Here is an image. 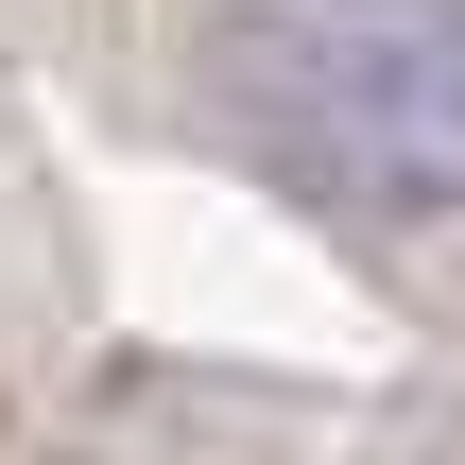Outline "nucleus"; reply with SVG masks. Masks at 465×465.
I'll use <instances>...</instances> for the list:
<instances>
[{"label":"nucleus","instance_id":"f257e3e1","mask_svg":"<svg viewBox=\"0 0 465 465\" xmlns=\"http://www.w3.org/2000/svg\"><path fill=\"white\" fill-rule=\"evenodd\" d=\"M224 86L311 190H345L380 224L465 207V17L449 0H242Z\"/></svg>","mask_w":465,"mask_h":465}]
</instances>
